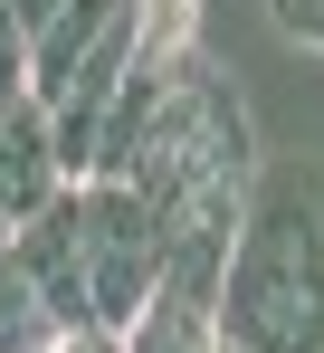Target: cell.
I'll use <instances>...</instances> for the list:
<instances>
[{
	"mask_svg": "<svg viewBox=\"0 0 324 353\" xmlns=\"http://www.w3.org/2000/svg\"><path fill=\"white\" fill-rule=\"evenodd\" d=\"M258 124L239 105V86H229V67L210 48H181V58L162 67V105L143 124V163L124 191H143L153 201L162 239L181 248V239H201V248H229L239 220H248V191H258Z\"/></svg>",
	"mask_w": 324,
	"mask_h": 353,
	"instance_id": "1",
	"label": "cell"
},
{
	"mask_svg": "<svg viewBox=\"0 0 324 353\" xmlns=\"http://www.w3.org/2000/svg\"><path fill=\"white\" fill-rule=\"evenodd\" d=\"M229 353H324V163L267 153L219 277Z\"/></svg>",
	"mask_w": 324,
	"mask_h": 353,
	"instance_id": "2",
	"label": "cell"
},
{
	"mask_svg": "<svg viewBox=\"0 0 324 353\" xmlns=\"http://www.w3.org/2000/svg\"><path fill=\"white\" fill-rule=\"evenodd\" d=\"M10 258L29 268V287L48 296L57 334H67V325L124 334V325L143 315V296H153L172 239H162V220H153L143 191H124V181H77V191H57L48 210L10 239Z\"/></svg>",
	"mask_w": 324,
	"mask_h": 353,
	"instance_id": "3",
	"label": "cell"
},
{
	"mask_svg": "<svg viewBox=\"0 0 324 353\" xmlns=\"http://www.w3.org/2000/svg\"><path fill=\"white\" fill-rule=\"evenodd\" d=\"M219 277H229V248L181 239V248L162 258L143 315L124 325V353H229L219 344Z\"/></svg>",
	"mask_w": 324,
	"mask_h": 353,
	"instance_id": "4",
	"label": "cell"
},
{
	"mask_svg": "<svg viewBox=\"0 0 324 353\" xmlns=\"http://www.w3.org/2000/svg\"><path fill=\"white\" fill-rule=\"evenodd\" d=\"M57 191H67V172H57L48 115H39L29 96H19V105H0V210H10V230H29Z\"/></svg>",
	"mask_w": 324,
	"mask_h": 353,
	"instance_id": "5",
	"label": "cell"
},
{
	"mask_svg": "<svg viewBox=\"0 0 324 353\" xmlns=\"http://www.w3.org/2000/svg\"><path fill=\"white\" fill-rule=\"evenodd\" d=\"M48 344H57L48 296L29 287V268H19V258H0V353H48Z\"/></svg>",
	"mask_w": 324,
	"mask_h": 353,
	"instance_id": "6",
	"label": "cell"
},
{
	"mask_svg": "<svg viewBox=\"0 0 324 353\" xmlns=\"http://www.w3.org/2000/svg\"><path fill=\"white\" fill-rule=\"evenodd\" d=\"M134 29H143V58H181L201 48V0H134Z\"/></svg>",
	"mask_w": 324,
	"mask_h": 353,
	"instance_id": "7",
	"label": "cell"
},
{
	"mask_svg": "<svg viewBox=\"0 0 324 353\" xmlns=\"http://www.w3.org/2000/svg\"><path fill=\"white\" fill-rule=\"evenodd\" d=\"M29 96V29H19V10L0 0V105H19Z\"/></svg>",
	"mask_w": 324,
	"mask_h": 353,
	"instance_id": "8",
	"label": "cell"
},
{
	"mask_svg": "<svg viewBox=\"0 0 324 353\" xmlns=\"http://www.w3.org/2000/svg\"><path fill=\"white\" fill-rule=\"evenodd\" d=\"M267 10H276V29H286V39L324 48V0H267Z\"/></svg>",
	"mask_w": 324,
	"mask_h": 353,
	"instance_id": "9",
	"label": "cell"
},
{
	"mask_svg": "<svg viewBox=\"0 0 324 353\" xmlns=\"http://www.w3.org/2000/svg\"><path fill=\"white\" fill-rule=\"evenodd\" d=\"M48 353H124V334H96V325H67Z\"/></svg>",
	"mask_w": 324,
	"mask_h": 353,
	"instance_id": "10",
	"label": "cell"
},
{
	"mask_svg": "<svg viewBox=\"0 0 324 353\" xmlns=\"http://www.w3.org/2000/svg\"><path fill=\"white\" fill-rule=\"evenodd\" d=\"M10 10H19V29L39 39V29H48V19H57V10H67V0H10Z\"/></svg>",
	"mask_w": 324,
	"mask_h": 353,
	"instance_id": "11",
	"label": "cell"
},
{
	"mask_svg": "<svg viewBox=\"0 0 324 353\" xmlns=\"http://www.w3.org/2000/svg\"><path fill=\"white\" fill-rule=\"evenodd\" d=\"M10 239H19V230H10V210H0V258H10Z\"/></svg>",
	"mask_w": 324,
	"mask_h": 353,
	"instance_id": "12",
	"label": "cell"
}]
</instances>
